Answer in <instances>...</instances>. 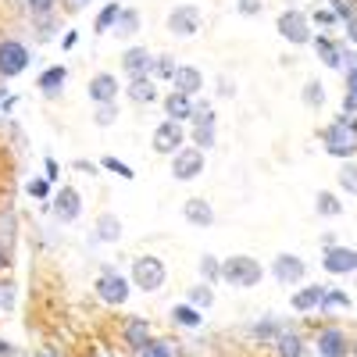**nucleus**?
Listing matches in <instances>:
<instances>
[{"instance_id":"30","label":"nucleus","mask_w":357,"mask_h":357,"mask_svg":"<svg viewBox=\"0 0 357 357\" xmlns=\"http://www.w3.org/2000/svg\"><path fill=\"white\" fill-rule=\"evenodd\" d=\"M318 211L325 218H336V215H343V207H340V200L333 193H318Z\"/></svg>"},{"instance_id":"21","label":"nucleus","mask_w":357,"mask_h":357,"mask_svg":"<svg viewBox=\"0 0 357 357\" xmlns=\"http://www.w3.org/2000/svg\"><path fill=\"white\" fill-rule=\"evenodd\" d=\"M321 286H304L301 293H293V311H314L321 307Z\"/></svg>"},{"instance_id":"49","label":"nucleus","mask_w":357,"mask_h":357,"mask_svg":"<svg viewBox=\"0 0 357 357\" xmlns=\"http://www.w3.org/2000/svg\"><path fill=\"white\" fill-rule=\"evenodd\" d=\"M8 350H11V347H8V340H0V357H8Z\"/></svg>"},{"instance_id":"10","label":"nucleus","mask_w":357,"mask_h":357,"mask_svg":"<svg viewBox=\"0 0 357 357\" xmlns=\"http://www.w3.org/2000/svg\"><path fill=\"white\" fill-rule=\"evenodd\" d=\"M304 272H307V268H304V261L296 257V254H279V257H275V264H272V275H275L282 286L301 282V279H304Z\"/></svg>"},{"instance_id":"38","label":"nucleus","mask_w":357,"mask_h":357,"mask_svg":"<svg viewBox=\"0 0 357 357\" xmlns=\"http://www.w3.org/2000/svg\"><path fill=\"white\" fill-rule=\"evenodd\" d=\"M215 143V126H197V146L207 151V146Z\"/></svg>"},{"instance_id":"1","label":"nucleus","mask_w":357,"mask_h":357,"mask_svg":"<svg viewBox=\"0 0 357 357\" xmlns=\"http://www.w3.org/2000/svg\"><path fill=\"white\" fill-rule=\"evenodd\" d=\"M261 275H264V268H261V261H254L250 254H236V257L222 261V279H225L229 286L250 289V286L261 282Z\"/></svg>"},{"instance_id":"42","label":"nucleus","mask_w":357,"mask_h":357,"mask_svg":"<svg viewBox=\"0 0 357 357\" xmlns=\"http://www.w3.org/2000/svg\"><path fill=\"white\" fill-rule=\"evenodd\" d=\"M93 122H97V126H104V129H107V126H111V122H114V104H104V107H100V111H97V118H93Z\"/></svg>"},{"instance_id":"29","label":"nucleus","mask_w":357,"mask_h":357,"mask_svg":"<svg viewBox=\"0 0 357 357\" xmlns=\"http://www.w3.org/2000/svg\"><path fill=\"white\" fill-rule=\"evenodd\" d=\"M304 104H307V107H321V104H325V89H321L318 79H311V82L304 86Z\"/></svg>"},{"instance_id":"46","label":"nucleus","mask_w":357,"mask_h":357,"mask_svg":"<svg viewBox=\"0 0 357 357\" xmlns=\"http://www.w3.org/2000/svg\"><path fill=\"white\" fill-rule=\"evenodd\" d=\"M29 4H33V11H50L54 0H29Z\"/></svg>"},{"instance_id":"39","label":"nucleus","mask_w":357,"mask_h":357,"mask_svg":"<svg viewBox=\"0 0 357 357\" xmlns=\"http://www.w3.org/2000/svg\"><path fill=\"white\" fill-rule=\"evenodd\" d=\"M333 8H336V15H340V18H347V22H350V18L357 15V0H333Z\"/></svg>"},{"instance_id":"35","label":"nucleus","mask_w":357,"mask_h":357,"mask_svg":"<svg viewBox=\"0 0 357 357\" xmlns=\"http://www.w3.org/2000/svg\"><path fill=\"white\" fill-rule=\"evenodd\" d=\"M190 118H193V122H197V126H215V111H211V107H207V104H197Z\"/></svg>"},{"instance_id":"9","label":"nucleus","mask_w":357,"mask_h":357,"mask_svg":"<svg viewBox=\"0 0 357 357\" xmlns=\"http://www.w3.org/2000/svg\"><path fill=\"white\" fill-rule=\"evenodd\" d=\"M154 151L158 154H178L183 151V129H178V122H161L158 129H154Z\"/></svg>"},{"instance_id":"34","label":"nucleus","mask_w":357,"mask_h":357,"mask_svg":"<svg viewBox=\"0 0 357 357\" xmlns=\"http://www.w3.org/2000/svg\"><path fill=\"white\" fill-rule=\"evenodd\" d=\"M139 357H175V350L168 343H161V340H151V343L139 350Z\"/></svg>"},{"instance_id":"37","label":"nucleus","mask_w":357,"mask_h":357,"mask_svg":"<svg viewBox=\"0 0 357 357\" xmlns=\"http://www.w3.org/2000/svg\"><path fill=\"white\" fill-rule=\"evenodd\" d=\"M104 168H107V172H114V175H122V178H132V175H136L129 165H122L118 158H104Z\"/></svg>"},{"instance_id":"24","label":"nucleus","mask_w":357,"mask_h":357,"mask_svg":"<svg viewBox=\"0 0 357 357\" xmlns=\"http://www.w3.org/2000/svg\"><path fill=\"white\" fill-rule=\"evenodd\" d=\"M65 79H68V72H65V65H54V68H47L43 75H40V89H43V93H57V89H61L65 86Z\"/></svg>"},{"instance_id":"8","label":"nucleus","mask_w":357,"mask_h":357,"mask_svg":"<svg viewBox=\"0 0 357 357\" xmlns=\"http://www.w3.org/2000/svg\"><path fill=\"white\" fill-rule=\"evenodd\" d=\"M168 29H172L175 36H197V29H200V8H193V4L175 8L168 15Z\"/></svg>"},{"instance_id":"5","label":"nucleus","mask_w":357,"mask_h":357,"mask_svg":"<svg viewBox=\"0 0 357 357\" xmlns=\"http://www.w3.org/2000/svg\"><path fill=\"white\" fill-rule=\"evenodd\" d=\"M275 29H279V36L289 40V43H307L311 40V25H307V18L301 11H282Z\"/></svg>"},{"instance_id":"18","label":"nucleus","mask_w":357,"mask_h":357,"mask_svg":"<svg viewBox=\"0 0 357 357\" xmlns=\"http://www.w3.org/2000/svg\"><path fill=\"white\" fill-rule=\"evenodd\" d=\"M129 100H132V104H154V100H158V86L146 79V75L132 79V82H129Z\"/></svg>"},{"instance_id":"7","label":"nucleus","mask_w":357,"mask_h":357,"mask_svg":"<svg viewBox=\"0 0 357 357\" xmlns=\"http://www.w3.org/2000/svg\"><path fill=\"white\" fill-rule=\"evenodd\" d=\"M97 293H100L104 304H126L129 301V282L118 275V272H104L97 279Z\"/></svg>"},{"instance_id":"23","label":"nucleus","mask_w":357,"mask_h":357,"mask_svg":"<svg viewBox=\"0 0 357 357\" xmlns=\"http://www.w3.org/2000/svg\"><path fill=\"white\" fill-rule=\"evenodd\" d=\"M97 240H104V243L122 240V222H118L114 215H100L97 218Z\"/></svg>"},{"instance_id":"32","label":"nucleus","mask_w":357,"mask_h":357,"mask_svg":"<svg viewBox=\"0 0 357 357\" xmlns=\"http://www.w3.org/2000/svg\"><path fill=\"white\" fill-rule=\"evenodd\" d=\"M200 275H204L207 282H215V279H222V261H218V257H211V254H207V257L200 261Z\"/></svg>"},{"instance_id":"26","label":"nucleus","mask_w":357,"mask_h":357,"mask_svg":"<svg viewBox=\"0 0 357 357\" xmlns=\"http://www.w3.org/2000/svg\"><path fill=\"white\" fill-rule=\"evenodd\" d=\"M190 304H193L197 311H204V307H211V304H215V293H211V282H204V286H193V289H190Z\"/></svg>"},{"instance_id":"6","label":"nucleus","mask_w":357,"mask_h":357,"mask_svg":"<svg viewBox=\"0 0 357 357\" xmlns=\"http://www.w3.org/2000/svg\"><path fill=\"white\" fill-rule=\"evenodd\" d=\"M204 172V151L197 146V151H178L175 161H172V175L178 178V183H190V178H197Z\"/></svg>"},{"instance_id":"45","label":"nucleus","mask_w":357,"mask_h":357,"mask_svg":"<svg viewBox=\"0 0 357 357\" xmlns=\"http://www.w3.org/2000/svg\"><path fill=\"white\" fill-rule=\"evenodd\" d=\"M254 336H257V340H264V336H275V325H268V321H264V325H257Z\"/></svg>"},{"instance_id":"44","label":"nucleus","mask_w":357,"mask_h":357,"mask_svg":"<svg viewBox=\"0 0 357 357\" xmlns=\"http://www.w3.org/2000/svg\"><path fill=\"white\" fill-rule=\"evenodd\" d=\"M347 82H350V97L357 100V61H354V57H350V79Z\"/></svg>"},{"instance_id":"48","label":"nucleus","mask_w":357,"mask_h":357,"mask_svg":"<svg viewBox=\"0 0 357 357\" xmlns=\"http://www.w3.org/2000/svg\"><path fill=\"white\" fill-rule=\"evenodd\" d=\"M0 268H8V250L0 247Z\"/></svg>"},{"instance_id":"41","label":"nucleus","mask_w":357,"mask_h":357,"mask_svg":"<svg viewBox=\"0 0 357 357\" xmlns=\"http://www.w3.org/2000/svg\"><path fill=\"white\" fill-rule=\"evenodd\" d=\"M236 8H240L243 18H254V15L261 11V0H236Z\"/></svg>"},{"instance_id":"31","label":"nucleus","mask_w":357,"mask_h":357,"mask_svg":"<svg viewBox=\"0 0 357 357\" xmlns=\"http://www.w3.org/2000/svg\"><path fill=\"white\" fill-rule=\"evenodd\" d=\"M321 307H350V293H343V289H325V293H321Z\"/></svg>"},{"instance_id":"16","label":"nucleus","mask_w":357,"mask_h":357,"mask_svg":"<svg viewBox=\"0 0 357 357\" xmlns=\"http://www.w3.org/2000/svg\"><path fill=\"white\" fill-rule=\"evenodd\" d=\"M175 93H186V97H193V93H200V86H204V75L193 68V65H183V68H175Z\"/></svg>"},{"instance_id":"22","label":"nucleus","mask_w":357,"mask_h":357,"mask_svg":"<svg viewBox=\"0 0 357 357\" xmlns=\"http://www.w3.org/2000/svg\"><path fill=\"white\" fill-rule=\"evenodd\" d=\"M314 50H318V57H321L329 68H343V54H340L336 43H329L325 36H314Z\"/></svg>"},{"instance_id":"12","label":"nucleus","mask_w":357,"mask_h":357,"mask_svg":"<svg viewBox=\"0 0 357 357\" xmlns=\"http://www.w3.org/2000/svg\"><path fill=\"white\" fill-rule=\"evenodd\" d=\"M354 268H357V250H350V247H329L325 250V272L347 275Z\"/></svg>"},{"instance_id":"3","label":"nucleus","mask_w":357,"mask_h":357,"mask_svg":"<svg viewBox=\"0 0 357 357\" xmlns=\"http://www.w3.org/2000/svg\"><path fill=\"white\" fill-rule=\"evenodd\" d=\"M132 279H136V286L139 289H161L165 286V264L158 261V257H139L136 264H132Z\"/></svg>"},{"instance_id":"33","label":"nucleus","mask_w":357,"mask_h":357,"mask_svg":"<svg viewBox=\"0 0 357 357\" xmlns=\"http://www.w3.org/2000/svg\"><path fill=\"white\" fill-rule=\"evenodd\" d=\"M118 15H122V8H118V4H107V8L100 11V18H97V33H107V29L118 22Z\"/></svg>"},{"instance_id":"11","label":"nucleus","mask_w":357,"mask_h":357,"mask_svg":"<svg viewBox=\"0 0 357 357\" xmlns=\"http://www.w3.org/2000/svg\"><path fill=\"white\" fill-rule=\"evenodd\" d=\"M79 211H82V197H79L75 186H65L61 193L54 197V215L61 218V222H75Z\"/></svg>"},{"instance_id":"28","label":"nucleus","mask_w":357,"mask_h":357,"mask_svg":"<svg viewBox=\"0 0 357 357\" xmlns=\"http://www.w3.org/2000/svg\"><path fill=\"white\" fill-rule=\"evenodd\" d=\"M114 29H118V36H132L136 29H139V15L136 11H122V15H118V22H114Z\"/></svg>"},{"instance_id":"40","label":"nucleus","mask_w":357,"mask_h":357,"mask_svg":"<svg viewBox=\"0 0 357 357\" xmlns=\"http://www.w3.org/2000/svg\"><path fill=\"white\" fill-rule=\"evenodd\" d=\"M47 193H50V178H33V183H29V197L43 200Z\"/></svg>"},{"instance_id":"4","label":"nucleus","mask_w":357,"mask_h":357,"mask_svg":"<svg viewBox=\"0 0 357 357\" xmlns=\"http://www.w3.org/2000/svg\"><path fill=\"white\" fill-rule=\"evenodd\" d=\"M29 65V50L18 43V40H8V43H0V75L4 79H15L22 75Z\"/></svg>"},{"instance_id":"15","label":"nucleus","mask_w":357,"mask_h":357,"mask_svg":"<svg viewBox=\"0 0 357 357\" xmlns=\"http://www.w3.org/2000/svg\"><path fill=\"white\" fill-rule=\"evenodd\" d=\"M183 215H186V222H190V225H197V229L215 225V211H211V204H207L204 197L186 200V204H183Z\"/></svg>"},{"instance_id":"19","label":"nucleus","mask_w":357,"mask_h":357,"mask_svg":"<svg viewBox=\"0 0 357 357\" xmlns=\"http://www.w3.org/2000/svg\"><path fill=\"white\" fill-rule=\"evenodd\" d=\"M126 343H129V347L139 354L146 343H151V325H146L143 318H132V321L126 325Z\"/></svg>"},{"instance_id":"13","label":"nucleus","mask_w":357,"mask_h":357,"mask_svg":"<svg viewBox=\"0 0 357 357\" xmlns=\"http://www.w3.org/2000/svg\"><path fill=\"white\" fill-rule=\"evenodd\" d=\"M114 97H118V79L114 75H93V79H89V100H93V104H114Z\"/></svg>"},{"instance_id":"14","label":"nucleus","mask_w":357,"mask_h":357,"mask_svg":"<svg viewBox=\"0 0 357 357\" xmlns=\"http://www.w3.org/2000/svg\"><path fill=\"white\" fill-rule=\"evenodd\" d=\"M151 65H154V57H151V50H146V47H129V50L122 54V68H126L132 79L146 75V72H151Z\"/></svg>"},{"instance_id":"25","label":"nucleus","mask_w":357,"mask_h":357,"mask_svg":"<svg viewBox=\"0 0 357 357\" xmlns=\"http://www.w3.org/2000/svg\"><path fill=\"white\" fill-rule=\"evenodd\" d=\"M172 321H175V325H183V329H197V325H200V311H197L193 304H175Z\"/></svg>"},{"instance_id":"50","label":"nucleus","mask_w":357,"mask_h":357,"mask_svg":"<svg viewBox=\"0 0 357 357\" xmlns=\"http://www.w3.org/2000/svg\"><path fill=\"white\" fill-rule=\"evenodd\" d=\"M36 357H57V354H54V350H40Z\"/></svg>"},{"instance_id":"27","label":"nucleus","mask_w":357,"mask_h":357,"mask_svg":"<svg viewBox=\"0 0 357 357\" xmlns=\"http://www.w3.org/2000/svg\"><path fill=\"white\" fill-rule=\"evenodd\" d=\"M275 347H279V357H301V350H304L301 347V336H293V333H282Z\"/></svg>"},{"instance_id":"2","label":"nucleus","mask_w":357,"mask_h":357,"mask_svg":"<svg viewBox=\"0 0 357 357\" xmlns=\"http://www.w3.org/2000/svg\"><path fill=\"white\" fill-rule=\"evenodd\" d=\"M321 139H325V151H329L333 158H354L357 154V136L350 132L347 122H333L321 132Z\"/></svg>"},{"instance_id":"47","label":"nucleus","mask_w":357,"mask_h":357,"mask_svg":"<svg viewBox=\"0 0 357 357\" xmlns=\"http://www.w3.org/2000/svg\"><path fill=\"white\" fill-rule=\"evenodd\" d=\"M343 111H350V114H354V111H357V100H354V97H347V100H343Z\"/></svg>"},{"instance_id":"17","label":"nucleus","mask_w":357,"mask_h":357,"mask_svg":"<svg viewBox=\"0 0 357 357\" xmlns=\"http://www.w3.org/2000/svg\"><path fill=\"white\" fill-rule=\"evenodd\" d=\"M318 354L321 357H347V336L340 329H325L318 336Z\"/></svg>"},{"instance_id":"43","label":"nucleus","mask_w":357,"mask_h":357,"mask_svg":"<svg viewBox=\"0 0 357 357\" xmlns=\"http://www.w3.org/2000/svg\"><path fill=\"white\" fill-rule=\"evenodd\" d=\"M158 75L161 79H175V61H172V57H161V61H158Z\"/></svg>"},{"instance_id":"36","label":"nucleus","mask_w":357,"mask_h":357,"mask_svg":"<svg viewBox=\"0 0 357 357\" xmlns=\"http://www.w3.org/2000/svg\"><path fill=\"white\" fill-rule=\"evenodd\" d=\"M340 186H343L347 193H357V168H350V165H347V168L340 172Z\"/></svg>"},{"instance_id":"20","label":"nucleus","mask_w":357,"mask_h":357,"mask_svg":"<svg viewBox=\"0 0 357 357\" xmlns=\"http://www.w3.org/2000/svg\"><path fill=\"white\" fill-rule=\"evenodd\" d=\"M165 111H168L172 122H186V118L193 114V100H190L186 93H172V97L165 100Z\"/></svg>"}]
</instances>
